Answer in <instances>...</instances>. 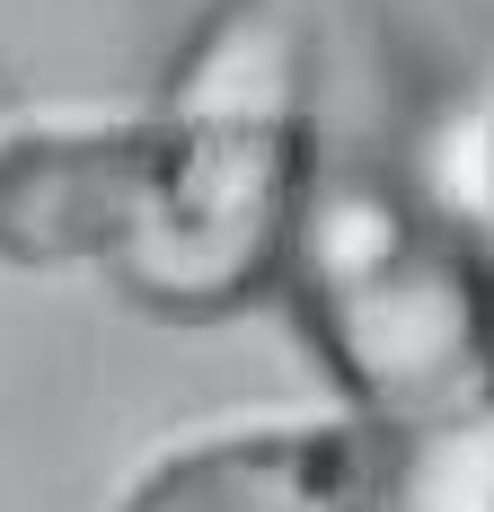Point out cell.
<instances>
[{
    "label": "cell",
    "mask_w": 494,
    "mask_h": 512,
    "mask_svg": "<svg viewBox=\"0 0 494 512\" xmlns=\"http://www.w3.org/2000/svg\"><path fill=\"white\" fill-rule=\"evenodd\" d=\"M318 186V80L292 0H212L150 98V195L124 301L212 327L283 283Z\"/></svg>",
    "instance_id": "1"
},
{
    "label": "cell",
    "mask_w": 494,
    "mask_h": 512,
    "mask_svg": "<svg viewBox=\"0 0 494 512\" xmlns=\"http://www.w3.org/2000/svg\"><path fill=\"white\" fill-rule=\"evenodd\" d=\"M283 283L345 407L397 424L494 407V274L415 195L318 168Z\"/></svg>",
    "instance_id": "2"
},
{
    "label": "cell",
    "mask_w": 494,
    "mask_h": 512,
    "mask_svg": "<svg viewBox=\"0 0 494 512\" xmlns=\"http://www.w3.org/2000/svg\"><path fill=\"white\" fill-rule=\"evenodd\" d=\"M106 512H494V407L459 424L230 415L133 460Z\"/></svg>",
    "instance_id": "3"
},
{
    "label": "cell",
    "mask_w": 494,
    "mask_h": 512,
    "mask_svg": "<svg viewBox=\"0 0 494 512\" xmlns=\"http://www.w3.org/2000/svg\"><path fill=\"white\" fill-rule=\"evenodd\" d=\"M150 195V106L0 124V274H115Z\"/></svg>",
    "instance_id": "4"
},
{
    "label": "cell",
    "mask_w": 494,
    "mask_h": 512,
    "mask_svg": "<svg viewBox=\"0 0 494 512\" xmlns=\"http://www.w3.org/2000/svg\"><path fill=\"white\" fill-rule=\"evenodd\" d=\"M477 195H486V212H494V98H486V115H477Z\"/></svg>",
    "instance_id": "5"
}]
</instances>
